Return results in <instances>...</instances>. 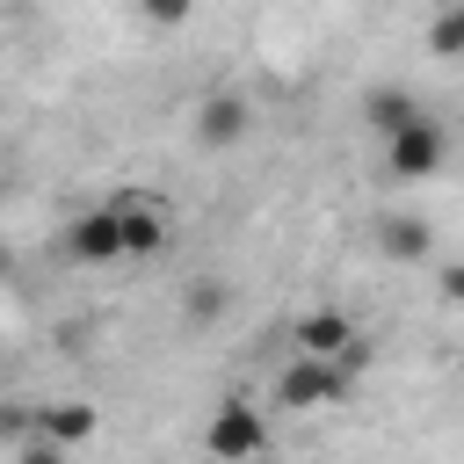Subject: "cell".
Instances as JSON below:
<instances>
[{
	"instance_id": "obj_6",
	"label": "cell",
	"mask_w": 464,
	"mask_h": 464,
	"mask_svg": "<svg viewBox=\"0 0 464 464\" xmlns=\"http://www.w3.org/2000/svg\"><path fill=\"white\" fill-rule=\"evenodd\" d=\"M29 435L72 457L80 442H94V435H102V413H94L87 399H44V406H36V428H29Z\"/></svg>"
},
{
	"instance_id": "obj_5",
	"label": "cell",
	"mask_w": 464,
	"mask_h": 464,
	"mask_svg": "<svg viewBox=\"0 0 464 464\" xmlns=\"http://www.w3.org/2000/svg\"><path fill=\"white\" fill-rule=\"evenodd\" d=\"M58 246L72 254V261H123V225H116V210L102 203V210H80V218H65L58 225Z\"/></svg>"
},
{
	"instance_id": "obj_7",
	"label": "cell",
	"mask_w": 464,
	"mask_h": 464,
	"mask_svg": "<svg viewBox=\"0 0 464 464\" xmlns=\"http://www.w3.org/2000/svg\"><path fill=\"white\" fill-rule=\"evenodd\" d=\"M254 130V102L246 94H232V87H218V94H203V109H196V138L210 145V152H225V145H239Z\"/></svg>"
},
{
	"instance_id": "obj_17",
	"label": "cell",
	"mask_w": 464,
	"mask_h": 464,
	"mask_svg": "<svg viewBox=\"0 0 464 464\" xmlns=\"http://www.w3.org/2000/svg\"><path fill=\"white\" fill-rule=\"evenodd\" d=\"M0 392H7V348H0Z\"/></svg>"
},
{
	"instance_id": "obj_12",
	"label": "cell",
	"mask_w": 464,
	"mask_h": 464,
	"mask_svg": "<svg viewBox=\"0 0 464 464\" xmlns=\"http://www.w3.org/2000/svg\"><path fill=\"white\" fill-rule=\"evenodd\" d=\"M428 58H464V0L428 14Z\"/></svg>"
},
{
	"instance_id": "obj_18",
	"label": "cell",
	"mask_w": 464,
	"mask_h": 464,
	"mask_svg": "<svg viewBox=\"0 0 464 464\" xmlns=\"http://www.w3.org/2000/svg\"><path fill=\"white\" fill-rule=\"evenodd\" d=\"M7 268H14V261H7V246H0V276H7Z\"/></svg>"
},
{
	"instance_id": "obj_16",
	"label": "cell",
	"mask_w": 464,
	"mask_h": 464,
	"mask_svg": "<svg viewBox=\"0 0 464 464\" xmlns=\"http://www.w3.org/2000/svg\"><path fill=\"white\" fill-rule=\"evenodd\" d=\"M14 464H65V450H51V442H36V435H29V442L14 450Z\"/></svg>"
},
{
	"instance_id": "obj_3",
	"label": "cell",
	"mask_w": 464,
	"mask_h": 464,
	"mask_svg": "<svg viewBox=\"0 0 464 464\" xmlns=\"http://www.w3.org/2000/svg\"><path fill=\"white\" fill-rule=\"evenodd\" d=\"M341 399H348V370H334V362L290 355V362L276 370V406H290V413H326V406H341Z\"/></svg>"
},
{
	"instance_id": "obj_1",
	"label": "cell",
	"mask_w": 464,
	"mask_h": 464,
	"mask_svg": "<svg viewBox=\"0 0 464 464\" xmlns=\"http://www.w3.org/2000/svg\"><path fill=\"white\" fill-rule=\"evenodd\" d=\"M290 355H304V362H334V370H362L370 362V348H362V334H355V319L348 312H304L297 326H290Z\"/></svg>"
},
{
	"instance_id": "obj_8",
	"label": "cell",
	"mask_w": 464,
	"mask_h": 464,
	"mask_svg": "<svg viewBox=\"0 0 464 464\" xmlns=\"http://www.w3.org/2000/svg\"><path fill=\"white\" fill-rule=\"evenodd\" d=\"M428 109H420V94L413 87H399V80H377L370 94H362V123L377 130V138H399V130H413Z\"/></svg>"
},
{
	"instance_id": "obj_4",
	"label": "cell",
	"mask_w": 464,
	"mask_h": 464,
	"mask_svg": "<svg viewBox=\"0 0 464 464\" xmlns=\"http://www.w3.org/2000/svg\"><path fill=\"white\" fill-rule=\"evenodd\" d=\"M442 160H450V138H442V123H435V116H420L413 130L384 138V174H392V181H435V174H442Z\"/></svg>"
},
{
	"instance_id": "obj_2",
	"label": "cell",
	"mask_w": 464,
	"mask_h": 464,
	"mask_svg": "<svg viewBox=\"0 0 464 464\" xmlns=\"http://www.w3.org/2000/svg\"><path fill=\"white\" fill-rule=\"evenodd\" d=\"M203 450H210L218 464H254V457L268 450V413L246 406V399H225V406L203 420Z\"/></svg>"
},
{
	"instance_id": "obj_10",
	"label": "cell",
	"mask_w": 464,
	"mask_h": 464,
	"mask_svg": "<svg viewBox=\"0 0 464 464\" xmlns=\"http://www.w3.org/2000/svg\"><path fill=\"white\" fill-rule=\"evenodd\" d=\"M377 246H384L392 261H428V254H435V225H428V218H384V225H377Z\"/></svg>"
},
{
	"instance_id": "obj_13",
	"label": "cell",
	"mask_w": 464,
	"mask_h": 464,
	"mask_svg": "<svg viewBox=\"0 0 464 464\" xmlns=\"http://www.w3.org/2000/svg\"><path fill=\"white\" fill-rule=\"evenodd\" d=\"M29 428H36V406H29V399H7V392H0V442H22Z\"/></svg>"
},
{
	"instance_id": "obj_9",
	"label": "cell",
	"mask_w": 464,
	"mask_h": 464,
	"mask_svg": "<svg viewBox=\"0 0 464 464\" xmlns=\"http://www.w3.org/2000/svg\"><path fill=\"white\" fill-rule=\"evenodd\" d=\"M109 210H116V225H123V261H145V254H160V246H167V232H174L160 203H138V196H116Z\"/></svg>"
},
{
	"instance_id": "obj_15",
	"label": "cell",
	"mask_w": 464,
	"mask_h": 464,
	"mask_svg": "<svg viewBox=\"0 0 464 464\" xmlns=\"http://www.w3.org/2000/svg\"><path fill=\"white\" fill-rule=\"evenodd\" d=\"M435 290H442V304H464V261H450V268L435 276Z\"/></svg>"
},
{
	"instance_id": "obj_14",
	"label": "cell",
	"mask_w": 464,
	"mask_h": 464,
	"mask_svg": "<svg viewBox=\"0 0 464 464\" xmlns=\"http://www.w3.org/2000/svg\"><path fill=\"white\" fill-rule=\"evenodd\" d=\"M145 22H152V29H181V22H188V0H152Z\"/></svg>"
},
{
	"instance_id": "obj_11",
	"label": "cell",
	"mask_w": 464,
	"mask_h": 464,
	"mask_svg": "<svg viewBox=\"0 0 464 464\" xmlns=\"http://www.w3.org/2000/svg\"><path fill=\"white\" fill-rule=\"evenodd\" d=\"M225 312H232V283H218V276L181 283V319H188V326H218Z\"/></svg>"
}]
</instances>
